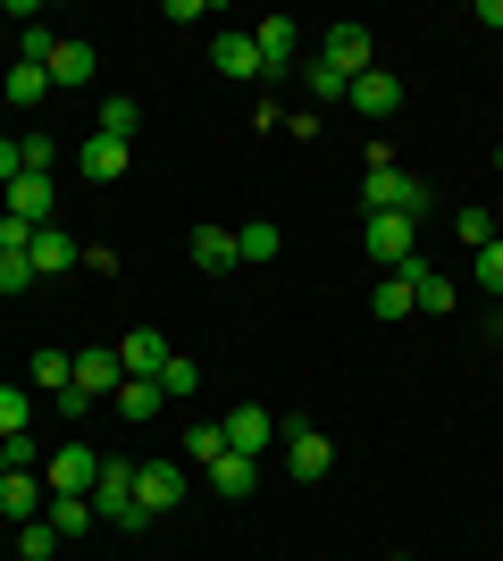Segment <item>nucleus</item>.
Segmentation results:
<instances>
[{
  "label": "nucleus",
  "mask_w": 503,
  "mask_h": 561,
  "mask_svg": "<svg viewBox=\"0 0 503 561\" xmlns=\"http://www.w3.org/2000/svg\"><path fill=\"white\" fill-rule=\"evenodd\" d=\"M227 453H243V461H261L268 445H277V411H261V402H243V411H227Z\"/></svg>",
  "instance_id": "1a4fd4ad"
},
{
  "label": "nucleus",
  "mask_w": 503,
  "mask_h": 561,
  "mask_svg": "<svg viewBox=\"0 0 503 561\" xmlns=\"http://www.w3.org/2000/svg\"><path fill=\"white\" fill-rule=\"evenodd\" d=\"M470 18H479V25H503V0H479V9H470Z\"/></svg>",
  "instance_id": "79ce46f5"
},
{
  "label": "nucleus",
  "mask_w": 503,
  "mask_h": 561,
  "mask_svg": "<svg viewBox=\"0 0 503 561\" xmlns=\"http://www.w3.org/2000/svg\"><path fill=\"white\" fill-rule=\"evenodd\" d=\"M218 453H227V427H185V461H202V469H210Z\"/></svg>",
  "instance_id": "f704fd0d"
},
{
  "label": "nucleus",
  "mask_w": 503,
  "mask_h": 561,
  "mask_svg": "<svg viewBox=\"0 0 503 561\" xmlns=\"http://www.w3.org/2000/svg\"><path fill=\"white\" fill-rule=\"evenodd\" d=\"M294 76H302V93H319V101H344V93H353V84H344L335 68H319V59H302Z\"/></svg>",
  "instance_id": "473e14b6"
},
{
  "label": "nucleus",
  "mask_w": 503,
  "mask_h": 561,
  "mask_svg": "<svg viewBox=\"0 0 503 561\" xmlns=\"http://www.w3.org/2000/svg\"><path fill=\"white\" fill-rule=\"evenodd\" d=\"M93 478H101V453L93 445H50V461H43V486L50 494H93Z\"/></svg>",
  "instance_id": "423d86ee"
},
{
  "label": "nucleus",
  "mask_w": 503,
  "mask_h": 561,
  "mask_svg": "<svg viewBox=\"0 0 503 561\" xmlns=\"http://www.w3.org/2000/svg\"><path fill=\"white\" fill-rule=\"evenodd\" d=\"M0 210L25 218V227H50V176H34V168H25L18 185H9V202H0Z\"/></svg>",
  "instance_id": "412c9836"
},
{
  "label": "nucleus",
  "mask_w": 503,
  "mask_h": 561,
  "mask_svg": "<svg viewBox=\"0 0 503 561\" xmlns=\"http://www.w3.org/2000/svg\"><path fill=\"white\" fill-rule=\"evenodd\" d=\"M93 76H101V50L84 43V34H59V50H50V84H59V93H84Z\"/></svg>",
  "instance_id": "9b49d317"
},
{
  "label": "nucleus",
  "mask_w": 503,
  "mask_h": 561,
  "mask_svg": "<svg viewBox=\"0 0 503 561\" xmlns=\"http://www.w3.org/2000/svg\"><path fill=\"white\" fill-rule=\"evenodd\" d=\"M0 478H9V453H0Z\"/></svg>",
  "instance_id": "37998d69"
},
{
  "label": "nucleus",
  "mask_w": 503,
  "mask_h": 561,
  "mask_svg": "<svg viewBox=\"0 0 503 561\" xmlns=\"http://www.w3.org/2000/svg\"><path fill=\"white\" fill-rule=\"evenodd\" d=\"M59 402V420H93V394H84V386H68V394H50Z\"/></svg>",
  "instance_id": "a19ab883"
},
{
  "label": "nucleus",
  "mask_w": 503,
  "mask_h": 561,
  "mask_svg": "<svg viewBox=\"0 0 503 561\" xmlns=\"http://www.w3.org/2000/svg\"><path fill=\"white\" fill-rule=\"evenodd\" d=\"M34 427V386H0V436H25Z\"/></svg>",
  "instance_id": "c85d7f7f"
},
{
  "label": "nucleus",
  "mask_w": 503,
  "mask_h": 561,
  "mask_svg": "<svg viewBox=\"0 0 503 561\" xmlns=\"http://www.w3.org/2000/svg\"><path fill=\"white\" fill-rule=\"evenodd\" d=\"M18 176H25V142H9V135H0V193L18 185Z\"/></svg>",
  "instance_id": "ea45409f"
},
{
  "label": "nucleus",
  "mask_w": 503,
  "mask_h": 561,
  "mask_svg": "<svg viewBox=\"0 0 503 561\" xmlns=\"http://www.w3.org/2000/svg\"><path fill=\"white\" fill-rule=\"evenodd\" d=\"M361 252L378 260V277L411 268V260H420V218H395V210H378L369 227H361Z\"/></svg>",
  "instance_id": "7ed1b4c3"
},
{
  "label": "nucleus",
  "mask_w": 503,
  "mask_h": 561,
  "mask_svg": "<svg viewBox=\"0 0 503 561\" xmlns=\"http://www.w3.org/2000/svg\"><path fill=\"white\" fill-rule=\"evenodd\" d=\"M495 168H503V142H495Z\"/></svg>",
  "instance_id": "c03bdc74"
},
{
  "label": "nucleus",
  "mask_w": 503,
  "mask_h": 561,
  "mask_svg": "<svg viewBox=\"0 0 503 561\" xmlns=\"http://www.w3.org/2000/svg\"><path fill=\"white\" fill-rule=\"evenodd\" d=\"M210 68H218V76H236V84H268V68H261V43H252L243 25H227V34L210 43Z\"/></svg>",
  "instance_id": "9d476101"
},
{
  "label": "nucleus",
  "mask_w": 503,
  "mask_h": 561,
  "mask_svg": "<svg viewBox=\"0 0 503 561\" xmlns=\"http://www.w3.org/2000/svg\"><path fill=\"white\" fill-rule=\"evenodd\" d=\"M286 252V227H268V218H252V227H236V260L243 268H268V260Z\"/></svg>",
  "instance_id": "5701e85b"
},
{
  "label": "nucleus",
  "mask_w": 503,
  "mask_h": 561,
  "mask_svg": "<svg viewBox=\"0 0 503 561\" xmlns=\"http://www.w3.org/2000/svg\"><path fill=\"white\" fill-rule=\"evenodd\" d=\"M25 285H34V260H25V252H0V294H25Z\"/></svg>",
  "instance_id": "e433bc0d"
},
{
  "label": "nucleus",
  "mask_w": 503,
  "mask_h": 561,
  "mask_svg": "<svg viewBox=\"0 0 503 561\" xmlns=\"http://www.w3.org/2000/svg\"><path fill=\"white\" fill-rule=\"evenodd\" d=\"M361 202H369V218L378 210H395V218H428V202L436 193L420 185V176H411V168H395V151H369V168H361Z\"/></svg>",
  "instance_id": "f257e3e1"
},
{
  "label": "nucleus",
  "mask_w": 503,
  "mask_h": 561,
  "mask_svg": "<svg viewBox=\"0 0 503 561\" xmlns=\"http://www.w3.org/2000/svg\"><path fill=\"white\" fill-rule=\"evenodd\" d=\"M76 168H84L93 185H118L126 168H135V151H126V142H110V135H93V142H84V151H76Z\"/></svg>",
  "instance_id": "aec40b11"
},
{
  "label": "nucleus",
  "mask_w": 503,
  "mask_h": 561,
  "mask_svg": "<svg viewBox=\"0 0 503 561\" xmlns=\"http://www.w3.org/2000/svg\"><path fill=\"white\" fill-rule=\"evenodd\" d=\"M43 512H50V486L34 478V469H9V478H0V519L25 528V519H43Z\"/></svg>",
  "instance_id": "ddd939ff"
},
{
  "label": "nucleus",
  "mask_w": 503,
  "mask_h": 561,
  "mask_svg": "<svg viewBox=\"0 0 503 561\" xmlns=\"http://www.w3.org/2000/svg\"><path fill=\"white\" fill-rule=\"evenodd\" d=\"M50 50H59V34H50V25H25V34H18V68H43L50 76Z\"/></svg>",
  "instance_id": "2f4dec72"
},
{
  "label": "nucleus",
  "mask_w": 503,
  "mask_h": 561,
  "mask_svg": "<svg viewBox=\"0 0 503 561\" xmlns=\"http://www.w3.org/2000/svg\"><path fill=\"white\" fill-rule=\"evenodd\" d=\"M0 101H9V110H43V101H50V76L43 68H9V76H0Z\"/></svg>",
  "instance_id": "a878e982"
},
{
  "label": "nucleus",
  "mask_w": 503,
  "mask_h": 561,
  "mask_svg": "<svg viewBox=\"0 0 503 561\" xmlns=\"http://www.w3.org/2000/svg\"><path fill=\"white\" fill-rule=\"evenodd\" d=\"M193 268H202V277L243 268V260H236V227H193Z\"/></svg>",
  "instance_id": "f3484780"
},
{
  "label": "nucleus",
  "mask_w": 503,
  "mask_h": 561,
  "mask_svg": "<svg viewBox=\"0 0 503 561\" xmlns=\"http://www.w3.org/2000/svg\"><path fill=\"white\" fill-rule=\"evenodd\" d=\"M252 43H261V68H268V84H277V76H294V59H302V18H261Z\"/></svg>",
  "instance_id": "0eeeda50"
},
{
  "label": "nucleus",
  "mask_w": 503,
  "mask_h": 561,
  "mask_svg": "<svg viewBox=\"0 0 503 561\" xmlns=\"http://www.w3.org/2000/svg\"><path fill=\"white\" fill-rule=\"evenodd\" d=\"M25 386H34V394H68V386H76V352L43 344L34 360H25Z\"/></svg>",
  "instance_id": "6ab92c4d"
},
{
  "label": "nucleus",
  "mask_w": 503,
  "mask_h": 561,
  "mask_svg": "<svg viewBox=\"0 0 503 561\" xmlns=\"http://www.w3.org/2000/svg\"><path fill=\"white\" fill-rule=\"evenodd\" d=\"M403 277H411V310H428V319H445V310H454V277H445V268L411 260Z\"/></svg>",
  "instance_id": "a211bd4d"
},
{
  "label": "nucleus",
  "mask_w": 503,
  "mask_h": 561,
  "mask_svg": "<svg viewBox=\"0 0 503 561\" xmlns=\"http://www.w3.org/2000/svg\"><path fill=\"white\" fill-rule=\"evenodd\" d=\"M25 260H34V277H68V268H84V243H76L68 227H43Z\"/></svg>",
  "instance_id": "2eb2a0df"
},
{
  "label": "nucleus",
  "mask_w": 503,
  "mask_h": 561,
  "mask_svg": "<svg viewBox=\"0 0 503 561\" xmlns=\"http://www.w3.org/2000/svg\"><path fill=\"white\" fill-rule=\"evenodd\" d=\"M110 402H118V420H135V427H151V420H160V411H168V394H160V386H151V377H126V386H118V394H110Z\"/></svg>",
  "instance_id": "b1692460"
},
{
  "label": "nucleus",
  "mask_w": 503,
  "mask_h": 561,
  "mask_svg": "<svg viewBox=\"0 0 503 561\" xmlns=\"http://www.w3.org/2000/svg\"><path fill=\"white\" fill-rule=\"evenodd\" d=\"M277 445H286V469L302 478V486H319V478L335 469V445L319 436L311 420H277Z\"/></svg>",
  "instance_id": "39448f33"
},
{
  "label": "nucleus",
  "mask_w": 503,
  "mask_h": 561,
  "mask_svg": "<svg viewBox=\"0 0 503 561\" xmlns=\"http://www.w3.org/2000/svg\"><path fill=\"white\" fill-rule=\"evenodd\" d=\"M261 486V461H243V453H218L210 461V494H252Z\"/></svg>",
  "instance_id": "bb28decb"
},
{
  "label": "nucleus",
  "mask_w": 503,
  "mask_h": 561,
  "mask_svg": "<svg viewBox=\"0 0 503 561\" xmlns=\"http://www.w3.org/2000/svg\"><path fill=\"white\" fill-rule=\"evenodd\" d=\"M34 234H43V227H25V218L0 210V252H34Z\"/></svg>",
  "instance_id": "58836bf2"
},
{
  "label": "nucleus",
  "mask_w": 503,
  "mask_h": 561,
  "mask_svg": "<svg viewBox=\"0 0 503 561\" xmlns=\"http://www.w3.org/2000/svg\"><path fill=\"white\" fill-rule=\"evenodd\" d=\"M0 453H9V469H43V445H34V427H25V436H0Z\"/></svg>",
  "instance_id": "4c0bfd02"
},
{
  "label": "nucleus",
  "mask_w": 503,
  "mask_h": 561,
  "mask_svg": "<svg viewBox=\"0 0 503 561\" xmlns=\"http://www.w3.org/2000/svg\"><path fill=\"white\" fill-rule=\"evenodd\" d=\"M344 101H353L361 117H395V110H403V84H395L386 68H369V76H353V93H344Z\"/></svg>",
  "instance_id": "dca6fc26"
},
{
  "label": "nucleus",
  "mask_w": 503,
  "mask_h": 561,
  "mask_svg": "<svg viewBox=\"0 0 503 561\" xmlns=\"http://www.w3.org/2000/svg\"><path fill=\"white\" fill-rule=\"evenodd\" d=\"M18 561H59V528H50V519H25L18 528Z\"/></svg>",
  "instance_id": "7c9ffc66"
},
{
  "label": "nucleus",
  "mask_w": 503,
  "mask_h": 561,
  "mask_svg": "<svg viewBox=\"0 0 503 561\" xmlns=\"http://www.w3.org/2000/svg\"><path fill=\"white\" fill-rule=\"evenodd\" d=\"M0 110H9V101H0Z\"/></svg>",
  "instance_id": "49530a36"
},
{
  "label": "nucleus",
  "mask_w": 503,
  "mask_h": 561,
  "mask_svg": "<svg viewBox=\"0 0 503 561\" xmlns=\"http://www.w3.org/2000/svg\"><path fill=\"white\" fill-rule=\"evenodd\" d=\"M135 126H144V101L101 93V110H93V135H110V142H135Z\"/></svg>",
  "instance_id": "4be33fe9"
},
{
  "label": "nucleus",
  "mask_w": 503,
  "mask_h": 561,
  "mask_svg": "<svg viewBox=\"0 0 503 561\" xmlns=\"http://www.w3.org/2000/svg\"><path fill=\"white\" fill-rule=\"evenodd\" d=\"M160 394H168V402H193V394H202V360H185V352H176V360L160 369Z\"/></svg>",
  "instance_id": "c756f323"
},
{
  "label": "nucleus",
  "mask_w": 503,
  "mask_h": 561,
  "mask_svg": "<svg viewBox=\"0 0 503 561\" xmlns=\"http://www.w3.org/2000/svg\"><path fill=\"white\" fill-rule=\"evenodd\" d=\"M135 469L144 461H101V478H93V512H101V528H118V537H144L151 528L144 503H135Z\"/></svg>",
  "instance_id": "f03ea898"
},
{
  "label": "nucleus",
  "mask_w": 503,
  "mask_h": 561,
  "mask_svg": "<svg viewBox=\"0 0 503 561\" xmlns=\"http://www.w3.org/2000/svg\"><path fill=\"white\" fill-rule=\"evenodd\" d=\"M454 234L470 243V252H487V243H495L503 227H495V210H461V218H454Z\"/></svg>",
  "instance_id": "72a5a7b5"
},
{
  "label": "nucleus",
  "mask_w": 503,
  "mask_h": 561,
  "mask_svg": "<svg viewBox=\"0 0 503 561\" xmlns=\"http://www.w3.org/2000/svg\"><path fill=\"white\" fill-rule=\"evenodd\" d=\"M168 360H176V352H168V335H160V328L118 335V369H126V377H151V386H160V369H168Z\"/></svg>",
  "instance_id": "f8f14e48"
},
{
  "label": "nucleus",
  "mask_w": 503,
  "mask_h": 561,
  "mask_svg": "<svg viewBox=\"0 0 503 561\" xmlns=\"http://www.w3.org/2000/svg\"><path fill=\"white\" fill-rule=\"evenodd\" d=\"M395 561H411V553H395Z\"/></svg>",
  "instance_id": "a18cd8bd"
},
{
  "label": "nucleus",
  "mask_w": 503,
  "mask_h": 561,
  "mask_svg": "<svg viewBox=\"0 0 503 561\" xmlns=\"http://www.w3.org/2000/svg\"><path fill=\"white\" fill-rule=\"evenodd\" d=\"M369 310H378L386 328H395V319H411V277H403V268H395V277H378V294H369Z\"/></svg>",
  "instance_id": "cd10ccee"
},
{
  "label": "nucleus",
  "mask_w": 503,
  "mask_h": 561,
  "mask_svg": "<svg viewBox=\"0 0 503 561\" xmlns=\"http://www.w3.org/2000/svg\"><path fill=\"white\" fill-rule=\"evenodd\" d=\"M311 59H319V68H335L344 84H353V76H369V68H378V43H369V25H328Z\"/></svg>",
  "instance_id": "20e7f679"
},
{
  "label": "nucleus",
  "mask_w": 503,
  "mask_h": 561,
  "mask_svg": "<svg viewBox=\"0 0 503 561\" xmlns=\"http://www.w3.org/2000/svg\"><path fill=\"white\" fill-rule=\"evenodd\" d=\"M470 277H479L487 294H503V234L487 243V252H470Z\"/></svg>",
  "instance_id": "c9c22d12"
},
{
  "label": "nucleus",
  "mask_w": 503,
  "mask_h": 561,
  "mask_svg": "<svg viewBox=\"0 0 503 561\" xmlns=\"http://www.w3.org/2000/svg\"><path fill=\"white\" fill-rule=\"evenodd\" d=\"M135 503H144V519L176 512V503H185V461H144L135 469Z\"/></svg>",
  "instance_id": "6e6552de"
},
{
  "label": "nucleus",
  "mask_w": 503,
  "mask_h": 561,
  "mask_svg": "<svg viewBox=\"0 0 503 561\" xmlns=\"http://www.w3.org/2000/svg\"><path fill=\"white\" fill-rule=\"evenodd\" d=\"M50 528H59V545L68 537H84V528H101V512H93V494H50Z\"/></svg>",
  "instance_id": "393cba45"
},
{
  "label": "nucleus",
  "mask_w": 503,
  "mask_h": 561,
  "mask_svg": "<svg viewBox=\"0 0 503 561\" xmlns=\"http://www.w3.org/2000/svg\"><path fill=\"white\" fill-rule=\"evenodd\" d=\"M76 386H84V394L93 402H110L126 386V369H118V344H93V352H76Z\"/></svg>",
  "instance_id": "4468645a"
}]
</instances>
